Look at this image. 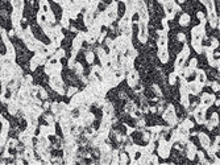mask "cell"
Segmentation results:
<instances>
[{
    "instance_id": "cell-25",
    "label": "cell",
    "mask_w": 220,
    "mask_h": 165,
    "mask_svg": "<svg viewBox=\"0 0 220 165\" xmlns=\"http://www.w3.org/2000/svg\"><path fill=\"white\" fill-rule=\"evenodd\" d=\"M65 54H66V53H65V50L62 49V48H57L53 56H54L55 58H58V60H61V58H64V57H65Z\"/></svg>"
},
{
    "instance_id": "cell-36",
    "label": "cell",
    "mask_w": 220,
    "mask_h": 165,
    "mask_svg": "<svg viewBox=\"0 0 220 165\" xmlns=\"http://www.w3.org/2000/svg\"><path fill=\"white\" fill-rule=\"evenodd\" d=\"M197 16H198V19L202 21V24H206V21H207V20H206V17H204V13H203V12H198V13H197Z\"/></svg>"
},
{
    "instance_id": "cell-39",
    "label": "cell",
    "mask_w": 220,
    "mask_h": 165,
    "mask_svg": "<svg viewBox=\"0 0 220 165\" xmlns=\"http://www.w3.org/2000/svg\"><path fill=\"white\" fill-rule=\"evenodd\" d=\"M153 90H154V92H156L157 95H158V97H161V95H162L161 90H160V87H158V86H157V85H154V86H153Z\"/></svg>"
},
{
    "instance_id": "cell-44",
    "label": "cell",
    "mask_w": 220,
    "mask_h": 165,
    "mask_svg": "<svg viewBox=\"0 0 220 165\" xmlns=\"http://www.w3.org/2000/svg\"><path fill=\"white\" fill-rule=\"evenodd\" d=\"M53 2H54V3H59V2H61V0H53Z\"/></svg>"
},
{
    "instance_id": "cell-7",
    "label": "cell",
    "mask_w": 220,
    "mask_h": 165,
    "mask_svg": "<svg viewBox=\"0 0 220 165\" xmlns=\"http://www.w3.org/2000/svg\"><path fill=\"white\" fill-rule=\"evenodd\" d=\"M204 34H206L204 24H200V25L194 26L193 30H191V36H193V40H203Z\"/></svg>"
},
{
    "instance_id": "cell-34",
    "label": "cell",
    "mask_w": 220,
    "mask_h": 165,
    "mask_svg": "<svg viewBox=\"0 0 220 165\" xmlns=\"http://www.w3.org/2000/svg\"><path fill=\"white\" fill-rule=\"evenodd\" d=\"M61 25L64 26V28H69V26H70V23H69V19H67V17H65V16L62 17V20H61Z\"/></svg>"
},
{
    "instance_id": "cell-38",
    "label": "cell",
    "mask_w": 220,
    "mask_h": 165,
    "mask_svg": "<svg viewBox=\"0 0 220 165\" xmlns=\"http://www.w3.org/2000/svg\"><path fill=\"white\" fill-rule=\"evenodd\" d=\"M162 25H163V30L167 33V30H169V25H167V19H166V17L162 20Z\"/></svg>"
},
{
    "instance_id": "cell-8",
    "label": "cell",
    "mask_w": 220,
    "mask_h": 165,
    "mask_svg": "<svg viewBox=\"0 0 220 165\" xmlns=\"http://www.w3.org/2000/svg\"><path fill=\"white\" fill-rule=\"evenodd\" d=\"M214 102H215V95H212V94H207V92H204V94L202 95V98H200V104L203 106V107H206V108H208Z\"/></svg>"
},
{
    "instance_id": "cell-28",
    "label": "cell",
    "mask_w": 220,
    "mask_h": 165,
    "mask_svg": "<svg viewBox=\"0 0 220 165\" xmlns=\"http://www.w3.org/2000/svg\"><path fill=\"white\" fill-rule=\"evenodd\" d=\"M182 126H183V127H186L187 129H190V128H193V127H194V123L191 122L190 119H184L183 122H182Z\"/></svg>"
},
{
    "instance_id": "cell-2",
    "label": "cell",
    "mask_w": 220,
    "mask_h": 165,
    "mask_svg": "<svg viewBox=\"0 0 220 165\" xmlns=\"http://www.w3.org/2000/svg\"><path fill=\"white\" fill-rule=\"evenodd\" d=\"M170 149H172V143L170 142H166L165 139L160 140V145H158V149H157V152H158V156L162 157V159H167V157L170 156Z\"/></svg>"
},
{
    "instance_id": "cell-19",
    "label": "cell",
    "mask_w": 220,
    "mask_h": 165,
    "mask_svg": "<svg viewBox=\"0 0 220 165\" xmlns=\"http://www.w3.org/2000/svg\"><path fill=\"white\" fill-rule=\"evenodd\" d=\"M191 44H193V48L195 49L197 53L200 54L202 51H203V45H202V40H193L191 41Z\"/></svg>"
},
{
    "instance_id": "cell-24",
    "label": "cell",
    "mask_w": 220,
    "mask_h": 165,
    "mask_svg": "<svg viewBox=\"0 0 220 165\" xmlns=\"http://www.w3.org/2000/svg\"><path fill=\"white\" fill-rule=\"evenodd\" d=\"M202 3L204 4V7L208 9L209 12H214L215 11V5H214V2L212 0H200Z\"/></svg>"
},
{
    "instance_id": "cell-6",
    "label": "cell",
    "mask_w": 220,
    "mask_h": 165,
    "mask_svg": "<svg viewBox=\"0 0 220 165\" xmlns=\"http://www.w3.org/2000/svg\"><path fill=\"white\" fill-rule=\"evenodd\" d=\"M138 40H140V42H142V44H145L146 41H148V28H146V23L141 21V20L138 21Z\"/></svg>"
},
{
    "instance_id": "cell-20",
    "label": "cell",
    "mask_w": 220,
    "mask_h": 165,
    "mask_svg": "<svg viewBox=\"0 0 220 165\" xmlns=\"http://www.w3.org/2000/svg\"><path fill=\"white\" fill-rule=\"evenodd\" d=\"M184 62H186V57L179 53L178 54V57H177V60H175V65H174V66H175V70L177 69H179V67H182L184 65Z\"/></svg>"
},
{
    "instance_id": "cell-41",
    "label": "cell",
    "mask_w": 220,
    "mask_h": 165,
    "mask_svg": "<svg viewBox=\"0 0 220 165\" xmlns=\"http://www.w3.org/2000/svg\"><path fill=\"white\" fill-rule=\"evenodd\" d=\"M211 86H212V90H214L215 92H216V91H219V83H218L216 81H215V82H212Z\"/></svg>"
},
{
    "instance_id": "cell-27",
    "label": "cell",
    "mask_w": 220,
    "mask_h": 165,
    "mask_svg": "<svg viewBox=\"0 0 220 165\" xmlns=\"http://www.w3.org/2000/svg\"><path fill=\"white\" fill-rule=\"evenodd\" d=\"M181 103H182V106L184 107H188L190 106V101H188V95H181Z\"/></svg>"
},
{
    "instance_id": "cell-32",
    "label": "cell",
    "mask_w": 220,
    "mask_h": 165,
    "mask_svg": "<svg viewBox=\"0 0 220 165\" xmlns=\"http://www.w3.org/2000/svg\"><path fill=\"white\" fill-rule=\"evenodd\" d=\"M73 69H74V70H75L78 74H82V73H83V66H82V65L79 64V62H75V65H74V67H73Z\"/></svg>"
},
{
    "instance_id": "cell-10",
    "label": "cell",
    "mask_w": 220,
    "mask_h": 165,
    "mask_svg": "<svg viewBox=\"0 0 220 165\" xmlns=\"http://www.w3.org/2000/svg\"><path fill=\"white\" fill-rule=\"evenodd\" d=\"M187 87H188V94L198 95L199 92L202 91V87H203V86L199 85L197 81H194V82H190V83H187Z\"/></svg>"
},
{
    "instance_id": "cell-14",
    "label": "cell",
    "mask_w": 220,
    "mask_h": 165,
    "mask_svg": "<svg viewBox=\"0 0 220 165\" xmlns=\"http://www.w3.org/2000/svg\"><path fill=\"white\" fill-rule=\"evenodd\" d=\"M198 137H199V142H200L202 147H203L204 149H207L209 145H211V142H209V137L207 136V133L204 132H199L198 133Z\"/></svg>"
},
{
    "instance_id": "cell-26",
    "label": "cell",
    "mask_w": 220,
    "mask_h": 165,
    "mask_svg": "<svg viewBox=\"0 0 220 165\" xmlns=\"http://www.w3.org/2000/svg\"><path fill=\"white\" fill-rule=\"evenodd\" d=\"M128 161L129 160L127 153H119V164H127Z\"/></svg>"
},
{
    "instance_id": "cell-33",
    "label": "cell",
    "mask_w": 220,
    "mask_h": 165,
    "mask_svg": "<svg viewBox=\"0 0 220 165\" xmlns=\"http://www.w3.org/2000/svg\"><path fill=\"white\" fill-rule=\"evenodd\" d=\"M177 78H178V75H177L175 73H172V74L169 75V83H170V85H175Z\"/></svg>"
},
{
    "instance_id": "cell-13",
    "label": "cell",
    "mask_w": 220,
    "mask_h": 165,
    "mask_svg": "<svg viewBox=\"0 0 220 165\" xmlns=\"http://www.w3.org/2000/svg\"><path fill=\"white\" fill-rule=\"evenodd\" d=\"M195 71H197V79L195 81H197L199 85L204 86L206 82H207V75H206L204 70H202V69H195Z\"/></svg>"
},
{
    "instance_id": "cell-9",
    "label": "cell",
    "mask_w": 220,
    "mask_h": 165,
    "mask_svg": "<svg viewBox=\"0 0 220 165\" xmlns=\"http://www.w3.org/2000/svg\"><path fill=\"white\" fill-rule=\"evenodd\" d=\"M127 81H128V85L131 86V87H135L136 85H137V82H138V74H137V71L136 70H129L128 71V75H127Z\"/></svg>"
},
{
    "instance_id": "cell-5",
    "label": "cell",
    "mask_w": 220,
    "mask_h": 165,
    "mask_svg": "<svg viewBox=\"0 0 220 165\" xmlns=\"http://www.w3.org/2000/svg\"><path fill=\"white\" fill-rule=\"evenodd\" d=\"M104 13L107 15L108 20H110L111 23L115 21V20H116V17H117V3L116 2H112L110 5L107 7V9H106V12H104Z\"/></svg>"
},
{
    "instance_id": "cell-43",
    "label": "cell",
    "mask_w": 220,
    "mask_h": 165,
    "mask_svg": "<svg viewBox=\"0 0 220 165\" xmlns=\"http://www.w3.org/2000/svg\"><path fill=\"white\" fill-rule=\"evenodd\" d=\"M92 2H94V3H96V4H98V3H99L100 0H92Z\"/></svg>"
},
{
    "instance_id": "cell-1",
    "label": "cell",
    "mask_w": 220,
    "mask_h": 165,
    "mask_svg": "<svg viewBox=\"0 0 220 165\" xmlns=\"http://www.w3.org/2000/svg\"><path fill=\"white\" fill-rule=\"evenodd\" d=\"M49 85H50L51 89H54L57 92H59L61 95L66 94V87H65V83L64 81L61 79V77L59 75H51L50 77V81H49Z\"/></svg>"
},
{
    "instance_id": "cell-12",
    "label": "cell",
    "mask_w": 220,
    "mask_h": 165,
    "mask_svg": "<svg viewBox=\"0 0 220 165\" xmlns=\"http://www.w3.org/2000/svg\"><path fill=\"white\" fill-rule=\"evenodd\" d=\"M186 154H187V157L190 160L195 159V154H197V147H195L191 142H188L186 144Z\"/></svg>"
},
{
    "instance_id": "cell-30",
    "label": "cell",
    "mask_w": 220,
    "mask_h": 165,
    "mask_svg": "<svg viewBox=\"0 0 220 165\" xmlns=\"http://www.w3.org/2000/svg\"><path fill=\"white\" fill-rule=\"evenodd\" d=\"M125 110H127V112H133L135 110H136V106H135V103L133 102H129L128 104H127V107H125Z\"/></svg>"
},
{
    "instance_id": "cell-42",
    "label": "cell",
    "mask_w": 220,
    "mask_h": 165,
    "mask_svg": "<svg viewBox=\"0 0 220 165\" xmlns=\"http://www.w3.org/2000/svg\"><path fill=\"white\" fill-rule=\"evenodd\" d=\"M177 37H178V40H179L181 42H184V41H186V36H184L183 33H179Z\"/></svg>"
},
{
    "instance_id": "cell-35",
    "label": "cell",
    "mask_w": 220,
    "mask_h": 165,
    "mask_svg": "<svg viewBox=\"0 0 220 165\" xmlns=\"http://www.w3.org/2000/svg\"><path fill=\"white\" fill-rule=\"evenodd\" d=\"M76 92H78V89H76V87H70L69 90H67V92H66V94H67L69 97H73V95L76 94Z\"/></svg>"
},
{
    "instance_id": "cell-17",
    "label": "cell",
    "mask_w": 220,
    "mask_h": 165,
    "mask_svg": "<svg viewBox=\"0 0 220 165\" xmlns=\"http://www.w3.org/2000/svg\"><path fill=\"white\" fill-rule=\"evenodd\" d=\"M11 4L16 11H24V0H11Z\"/></svg>"
},
{
    "instance_id": "cell-11",
    "label": "cell",
    "mask_w": 220,
    "mask_h": 165,
    "mask_svg": "<svg viewBox=\"0 0 220 165\" xmlns=\"http://www.w3.org/2000/svg\"><path fill=\"white\" fill-rule=\"evenodd\" d=\"M86 41V33H78V36L74 39V41H73V48L74 49H81V46H82V44Z\"/></svg>"
},
{
    "instance_id": "cell-3",
    "label": "cell",
    "mask_w": 220,
    "mask_h": 165,
    "mask_svg": "<svg viewBox=\"0 0 220 165\" xmlns=\"http://www.w3.org/2000/svg\"><path fill=\"white\" fill-rule=\"evenodd\" d=\"M162 118L165 119L170 126H174L177 123V115H175V110H174L173 104L167 106V108L163 111V114H162Z\"/></svg>"
},
{
    "instance_id": "cell-31",
    "label": "cell",
    "mask_w": 220,
    "mask_h": 165,
    "mask_svg": "<svg viewBox=\"0 0 220 165\" xmlns=\"http://www.w3.org/2000/svg\"><path fill=\"white\" fill-rule=\"evenodd\" d=\"M94 57H95V56H94L92 51H87V53H86V60H87V62H88V64L94 62Z\"/></svg>"
},
{
    "instance_id": "cell-15",
    "label": "cell",
    "mask_w": 220,
    "mask_h": 165,
    "mask_svg": "<svg viewBox=\"0 0 220 165\" xmlns=\"http://www.w3.org/2000/svg\"><path fill=\"white\" fill-rule=\"evenodd\" d=\"M158 57L161 60V62H163V64H166L169 61V50H167V48H160Z\"/></svg>"
},
{
    "instance_id": "cell-37",
    "label": "cell",
    "mask_w": 220,
    "mask_h": 165,
    "mask_svg": "<svg viewBox=\"0 0 220 165\" xmlns=\"http://www.w3.org/2000/svg\"><path fill=\"white\" fill-rule=\"evenodd\" d=\"M197 65H198V60H197V58H193V60L190 61V65H188V66L195 70V69H197Z\"/></svg>"
},
{
    "instance_id": "cell-46",
    "label": "cell",
    "mask_w": 220,
    "mask_h": 165,
    "mask_svg": "<svg viewBox=\"0 0 220 165\" xmlns=\"http://www.w3.org/2000/svg\"><path fill=\"white\" fill-rule=\"evenodd\" d=\"M178 2H179V3H183V2H184V0H178Z\"/></svg>"
},
{
    "instance_id": "cell-29",
    "label": "cell",
    "mask_w": 220,
    "mask_h": 165,
    "mask_svg": "<svg viewBox=\"0 0 220 165\" xmlns=\"http://www.w3.org/2000/svg\"><path fill=\"white\" fill-rule=\"evenodd\" d=\"M181 54H182V56H184L186 58L190 56V48L187 46V44H184V46L182 48V51H181Z\"/></svg>"
},
{
    "instance_id": "cell-23",
    "label": "cell",
    "mask_w": 220,
    "mask_h": 165,
    "mask_svg": "<svg viewBox=\"0 0 220 165\" xmlns=\"http://www.w3.org/2000/svg\"><path fill=\"white\" fill-rule=\"evenodd\" d=\"M40 7H41L40 12H42V13H48L51 9L50 5H49V3H48V0H40Z\"/></svg>"
},
{
    "instance_id": "cell-21",
    "label": "cell",
    "mask_w": 220,
    "mask_h": 165,
    "mask_svg": "<svg viewBox=\"0 0 220 165\" xmlns=\"http://www.w3.org/2000/svg\"><path fill=\"white\" fill-rule=\"evenodd\" d=\"M190 15H187V13H182L181 15V17H179V25H182V26H186V25H188L190 24Z\"/></svg>"
},
{
    "instance_id": "cell-16",
    "label": "cell",
    "mask_w": 220,
    "mask_h": 165,
    "mask_svg": "<svg viewBox=\"0 0 220 165\" xmlns=\"http://www.w3.org/2000/svg\"><path fill=\"white\" fill-rule=\"evenodd\" d=\"M208 21H209V25L212 26V28H216V26H219V17L218 15L214 12H209L208 15Z\"/></svg>"
},
{
    "instance_id": "cell-22",
    "label": "cell",
    "mask_w": 220,
    "mask_h": 165,
    "mask_svg": "<svg viewBox=\"0 0 220 165\" xmlns=\"http://www.w3.org/2000/svg\"><path fill=\"white\" fill-rule=\"evenodd\" d=\"M103 111H104V115H107V116H112V114H113V107H112V104H111L110 102H106V103H104Z\"/></svg>"
},
{
    "instance_id": "cell-40",
    "label": "cell",
    "mask_w": 220,
    "mask_h": 165,
    "mask_svg": "<svg viewBox=\"0 0 220 165\" xmlns=\"http://www.w3.org/2000/svg\"><path fill=\"white\" fill-rule=\"evenodd\" d=\"M219 46V41L216 39H212V44H211V48L212 49H216V48Z\"/></svg>"
},
{
    "instance_id": "cell-45",
    "label": "cell",
    "mask_w": 220,
    "mask_h": 165,
    "mask_svg": "<svg viewBox=\"0 0 220 165\" xmlns=\"http://www.w3.org/2000/svg\"><path fill=\"white\" fill-rule=\"evenodd\" d=\"M157 2H160V3H163V0H157Z\"/></svg>"
},
{
    "instance_id": "cell-4",
    "label": "cell",
    "mask_w": 220,
    "mask_h": 165,
    "mask_svg": "<svg viewBox=\"0 0 220 165\" xmlns=\"http://www.w3.org/2000/svg\"><path fill=\"white\" fill-rule=\"evenodd\" d=\"M162 4H163V9H165V13H166V19L173 20L174 15H175V11H174L175 3H174V0H163Z\"/></svg>"
},
{
    "instance_id": "cell-18",
    "label": "cell",
    "mask_w": 220,
    "mask_h": 165,
    "mask_svg": "<svg viewBox=\"0 0 220 165\" xmlns=\"http://www.w3.org/2000/svg\"><path fill=\"white\" fill-rule=\"evenodd\" d=\"M94 21H95V19H94V16H92V13L91 12H86L85 13V24H86V26H92L94 25Z\"/></svg>"
}]
</instances>
